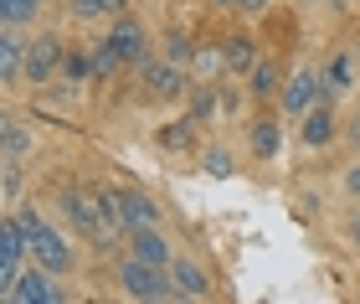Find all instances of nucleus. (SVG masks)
<instances>
[{
    "instance_id": "393cba45",
    "label": "nucleus",
    "mask_w": 360,
    "mask_h": 304,
    "mask_svg": "<svg viewBox=\"0 0 360 304\" xmlns=\"http://www.w3.org/2000/svg\"><path fill=\"white\" fill-rule=\"evenodd\" d=\"M206 170L211 175H232L237 165H232V155H226V150H206Z\"/></svg>"
},
{
    "instance_id": "a878e982",
    "label": "nucleus",
    "mask_w": 360,
    "mask_h": 304,
    "mask_svg": "<svg viewBox=\"0 0 360 304\" xmlns=\"http://www.w3.org/2000/svg\"><path fill=\"white\" fill-rule=\"evenodd\" d=\"M345 191L360 201V165H350V170H345Z\"/></svg>"
},
{
    "instance_id": "5701e85b",
    "label": "nucleus",
    "mask_w": 360,
    "mask_h": 304,
    "mask_svg": "<svg viewBox=\"0 0 360 304\" xmlns=\"http://www.w3.org/2000/svg\"><path fill=\"white\" fill-rule=\"evenodd\" d=\"M31 145H37V134H26L21 124H6V160H21Z\"/></svg>"
},
{
    "instance_id": "aec40b11",
    "label": "nucleus",
    "mask_w": 360,
    "mask_h": 304,
    "mask_svg": "<svg viewBox=\"0 0 360 304\" xmlns=\"http://www.w3.org/2000/svg\"><path fill=\"white\" fill-rule=\"evenodd\" d=\"M119 68H129V62L119 57V46H113V42H103V46L93 52V77H113Z\"/></svg>"
},
{
    "instance_id": "1a4fd4ad",
    "label": "nucleus",
    "mask_w": 360,
    "mask_h": 304,
    "mask_svg": "<svg viewBox=\"0 0 360 304\" xmlns=\"http://www.w3.org/2000/svg\"><path fill=\"white\" fill-rule=\"evenodd\" d=\"M62 212H68V222L83 237H98L108 227V217H103V201H93V196H83V191H68V196H62Z\"/></svg>"
},
{
    "instance_id": "c756f323",
    "label": "nucleus",
    "mask_w": 360,
    "mask_h": 304,
    "mask_svg": "<svg viewBox=\"0 0 360 304\" xmlns=\"http://www.w3.org/2000/svg\"><path fill=\"white\" fill-rule=\"evenodd\" d=\"M350 134H355V139H360V119H355V129H350Z\"/></svg>"
},
{
    "instance_id": "f8f14e48",
    "label": "nucleus",
    "mask_w": 360,
    "mask_h": 304,
    "mask_svg": "<svg viewBox=\"0 0 360 304\" xmlns=\"http://www.w3.org/2000/svg\"><path fill=\"white\" fill-rule=\"evenodd\" d=\"M26 77V42L15 37V26H6V37H0V83H21Z\"/></svg>"
},
{
    "instance_id": "39448f33",
    "label": "nucleus",
    "mask_w": 360,
    "mask_h": 304,
    "mask_svg": "<svg viewBox=\"0 0 360 304\" xmlns=\"http://www.w3.org/2000/svg\"><path fill=\"white\" fill-rule=\"evenodd\" d=\"M11 304H57L62 299V289H57V274L52 268H41V263H26L21 268V279L11 284V294H6Z\"/></svg>"
},
{
    "instance_id": "2f4dec72",
    "label": "nucleus",
    "mask_w": 360,
    "mask_h": 304,
    "mask_svg": "<svg viewBox=\"0 0 360 304\" xmlns=\"http://www.w3.org/2000/svg\"><path fill=\"white\" fill-rule=\"evenodd\" d=\"M355 6H360V0H355Z\"/></svg>"
},
{
    "instance_id": "ddd939ff",
    "label": "nucleus",
    "mask_w": 360,
    "mask_h": 304,
    "mask_svg": "<svg viewBox=\"0 0 360 304\" xmlns=\"http://www.w3.org/2000/svg\"><path fill=\"white\" fill-rule=\"evenodd\" d=\"M129 253H139V258H150V263H175V253H170V237L160 232V227H139V232H129Z\"/></svg>"
},
{
    "instance_id": "f03ea898",
    "label": "nucleus",
    "mask_w": 360,
    "mask_h": 304,
    "mask_svg": "<svg viewBox=\"0 0 360 304\" xmlns=\"http://www.w3.org/2000/svg\"><path fill=\"white\" fill-rule=\"evenodd\" d=\"M119 289L129 299L155 304V299H170L175 294V279H170L165 263H150V258H139V253H129V258L119 263Z\"/></svg>"
},
{
    "instance_id": "6ab92c4d",
    "label": "nucleus",
    "mask_w": 360,
    "mask_h": 304,
    "mask_svg": "<svg viewBox=\"0 0 360 304\" xmlns=\"http://www.w3.org/2000/svg\"><path fill=\"white\" fill-rule=\"evenodd\" d=\"M41 15V0H0V21L6 26H26Z\"/></svg>"
},
{
    "instance_id": "6e6552de",
    "label": "nucleus",
    "mask_w": 360,
    "mask_h": 304,
    "mask_svg": "<svg viewBox=\"0 0 360 304\" xmlns=\"http://www.w3.org/2000/svg\"><path fill=\"white\" fill-rule=\"evenodd\" d=\"M108 42L119 46V57L129 62V68H144V57H150V31H144L139 21H129V15H119L108 31Z\"/></svg>"
},
{
    "instance_id": "423d86ee",
    "label": "nucleus",
    "mask_w": 360,
    "mask_h": 304,
    "mask_svg": "<svg viewBox=\"0 0 360 304\" xmlns=\"http://www.w3.org/2000/svg\"><path fill=\"white\" fill-rule=\"evenodd\" d=\"M62 37H52V31H41V37L26 42V77L31 83H52V77L62 72Z\"/></svg>"
},
{
    "instance_id": "cd10ccee",
    "label": "nucleus",
    "mask_w": 360,
    "mask_h": 304,
    "mask_svg": "<svg viewBox=\"0 0 360 304\" xmlns=\"http://www.w3.org/2000/svg\"><path fill=\"white\" fill-rule=\"evenodd\" d=\"M211 6H221V11H226V6H242V0H211Z\"/></svg>"
},
{
    "instance_id": "f257e3e1",
    "label": "nucleus",
    "mask_w": 360,
    "mask_h": 304,
    "mask_svg": "<svg viewBox=\"0 0 360 304\" xmlns=\"http://www.w3.org/2000/svg\"><path fill=\"white\" fill-rule=\"evenodd\" d=\"M15 217H21V227H26V237H31V263L52 268L57 279H62V274H72V268H77V248L68 243V237L52 232L37 212H31V206H26V212H15Z\"/></svg>"
},
{
    "instance_id": "b1692460",
    "label": "nucleus",
    "mask_w": 360,
    "mask_h": 304,
    "mask_svg": "<svg viewBox=\"0 0 360 304\" xmlns=\"http://www.w3.org/2000/svg\"><path fill=\"white\" fill-rule=\"evenodd\" d=\"M191 124H195V119H186V124H170V129L160 134V145H170V150H180V145H191Z\"/></svg>"
},
{
    "instance_id": "412c9836",
    "label": "nucleus",
    "mask_w": 360,
    "mask_h": 304,
    "mask_svg": "<svg viewBox=\"0 0 360 304\" xmlns=\"http://www.w3.org/2000/svg\"><path fill=\"white\" fill-rule=\"evenodd\" d=\"M68 11L77 21H103V15H119L113 11V0H68Z\"/></svg>"
},
{
    "instance_id": "7c9ffc66",
    "label": "nucleus",
    "mask_w": 360,
    "mask_h": 304,
    "mask_svg": "<svg viewBox=\"0 0 360 304\" xmlns=\"http://www.w3.org/2000/svg\"><path fill=\"white\" fill-rule=\"evenodd\" d=\"M113 11H124V0H113Z\"/></svg>"
},
{
    "instance_id": "a211bd4d",
    "label": "nucleus",
    "mask_w": 360,
    "mask_h": 304,
    "mask_svg": "<svg viewBox=\"0 0 360 304\" xmlns=\"http://www.w3.org/2000/svg\"><path fill=\"white\" fill-rule=\"evenodd\" d=\"M248 77H252V93H257V99H273V93H283V83H288V77H283V62H278V57H263Z\"/></svg>"
},
{
    "instance_id": "dca6fc26",
    "label": "nucleus",
    "mask_w": 360,
    "mask_h": 304,
    "mask_svg": "<svg viewBox=\"0 0 360 304\" xmlns=\"http://www.w3.org/2000/svg\"><path fill=\"white\" fill-rule=\"evenodd\" d=\"M221 46H226V72H232V77H248V72L257 68V46H252V37H248V31L226 37Z\"/></svg>"
},
{
    "instance_id": "2eb2a0df",
    "label": "nucleus",
    "mask_w": 360,
    "mask_h": 304,
    "mask_svg": "<svg viewBox=\"0 0 360 304\" xmlns=\"http://www.w3.org/2000/svg\"><path fill=\"white\" fill-rule=\"evenodd\" d=\"M355 57H360V52H335V57H330V68H324V99L350 93V83H355Z\"/></svg>"
},
{
    "instance_id": "7ed1b4c3",
    "label": "nucleus",
    "mask_w": 360,
    "mask_h": 304,
    "mask_svg": "<svg viewBox=\"0 0 360 304\" xmlns=\"http://www.w3.org/2000/svg\"><path fill=\"white\" fill-rule=\"evenodd\" d=\"M98 201H103V217H108V227H119V232L160 227V201H150L144 191H119V186H108Z\"/></svg>"
},
{
    "instance_id": "c85d7f7f",
    "label": "nucleus",
    "mask_w": 360,
    "mask_h": 304,
    "mask_svg": "<svg viewBox=\"0 0 360 304\" xmlns=\"http://www.w3.org/2000/svg\"><path fill=\"white\" fill-rule=\"evenodd\" d=\"M330 6H355V0H330Z\"/></svg>"
},
{
    "instance_id": "9b49d317",
    "label": "nucleus",
    "mask_w": 360,
    "mask_h": 304,
    "mask_svg": "<svg viewBox=\"0 0 360 304\" xmlns=\"http://www.w3.org/2000/svg\"><path fill=\"white\" fill-rule=\"evenodd\" d=\"M170 279H175V294H180V299H206V294H211L206 268L191 263V258H175V263H170Z\"/></svg>"
},
{
    "instance_id": "bb28decb",
    "label": "nucleus",
    "mask_w": 360,
    "mask_h": 304,
    "mask_svg": "<svg viewBox=\"0 0 360 304\" xmlns=\"http://www.w3.org/2000/svg\"><path fill=\"white\" fill-rule=\"evenodd\" d=\"M350 243H355V253H360V212L350 217Z\"/></svg>"
},
{
    "instance_id": "9d476101",
    "label": "nucleus",
    "mask_w": 360,
    "mask_h": 304,
    "mask_svg": "<svg viewBox=\"0 0 360 304\" xmlns=\"http://www.w3.org/2000/svg\"><path fill=\"white\" fill-rule=\"evenodd\" d=\"M144 93H155V99H180V93H186V72H180L175 62H144Z\"/></svg>"
},
{
    "instance_id": "0eeeda50",
    "label": "nucleus",
    "mask_w": 360,
    "mask_h": 304,
    "mask_svg": "<svg viewBox=\"0 0 360 304\" xmlns=\"http://www.w3.org/2000/svg\"><path fill=\"white\" fill-rule=\"evenodd\" d=\"M335 134H340V124H335V99H319V103L304 114L299 139H304L309 150H324V145H335Z\"/></svg>"
},
{
    "instance_id": "f3484780",
    "label": "nucleus",
    "mask_w": 360,
    "mask_h": 304,
    "mask_svg": "<svg viewBox=\"0 0 360 304\" xmlns=\"http://www.w3.org/2000/svg\"><path fill=\"white\" fill-rule=\"evenodd\" d=\"M278 150H283V119H257L252 124V155L278 160Z\"/></svg>"
},
{
    "instance_id": "4be33fe9",
    "label": "nucleus",
    "mask_w": 360,
    "mask_h": 304,
    "mask_svg": "<svg viewBox=\"0 0 360 304\" xmlns=\"http://www.w3.org/2000/svg\"><path fill=\"white\" fill-rule=\"evenodd\" d=\"M62 77H68V83L93 77V57H88V52H68V57H62Z\"/></svg>"
},
{
    "instance_id": "4468645a",
    "label": "nucleus",
    "mask_w": 360,
    "mask_h": 304,
    "mask_svg": "<svg viewBox=\"0 0 360 304\" xmlns=\"http://www.w3.org/2000/svg\"><path fill=\"white\" fill-rule=\"evenodd\" d=\"M221 72H226V46L201 42V46L191 52V77H201V83H217Z\"/></svg>"
},
{
    "instance_id": "20e7f679",
    "label": "nucleus",
    "mask_w": 360,
    "mask_h": 304,
    "mask_svg": "<svg viewBox=\"0 0 360 304\" xmlns=\"http://www.w3.org/2000/svg\"><path fill=\"white\" fill-rule=\"evenodd\" d=\"M283 119H304L309 108H314L319 99H324V72H314V68H299V72H288V83H283Z\"/></svg>"
}]
</instances>
